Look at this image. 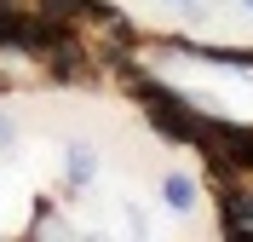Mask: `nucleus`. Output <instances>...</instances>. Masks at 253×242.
<instances>
[{
    "mask_svg": "<svg viewBox=\"0 0 253 242\" xmlns=\"http://www.w3.org/2000/svg\"><path fill=\"white\" fill-rule=\"evenodd\" d=\"M230 225H236V231H253V196H230Z\"/></svg>",
    "mask_w": 253,
    "mask_h": 242,
    "instance_id": "7ed1b4c3",
    "label": "nucleus"
},
{
    "mask_svg": "<svg viewBox=\"0 0 253 242\" xmlns=\"http://www.w3.org/2000/svg\"><path fill=\"white\" fill-rule=\"evenodd\" d=\"M12 145H17V121L0 110V150H12Z\"/></svg>",
    "mask_w": 253,
    "mask_h": 242,
    "instance_id": "20e7f679",
    "label": "nucleus"
},
{
    "mask_svg": "<svg viewBox=\"0 0 253 242\" xmlns=\"http://www.w3.org/2000/svg\"><path fill=\"white\" fill-rule=\"evenodd\" d=\"M161 196H167L173 213H190V208H196V179H190V173H167V179H161Z\"/></svg>",
    "mask_w": 253,
    "mask_h": 242,
    "instance_id": "f257e3e1",
    "label": "nucleus"
},
{
    "mask_svg": "<svg viewBox=\"0 0 253 242\" xmlns=\"http://www.w3.org/2000/svg\"><path fill=\"white\" fill-rule=\"evenodd\" d=\"M161 6H173V12H190V6H196V0H161Z\"/></svg>",
    "mask_w": 253,
    "mask_h": 242,
    "instance_id": "39448f33",
    "label": "nucleus"
},
{
    "mask_svg": "<svg viewBox=\"0 0 253 242\" xmlns=\"http://www.w3.org/2000/svg\"><path fill=\"white\" fill-rule=\"evenodd\" d=\"M242 6H248V12H253V0H242Z\"/></svg>",
    "mask_w": 253,
    "mask_h": 242,
    "instance_id": "423d86ee",
    "label": "nucleus"
},
{
    "mask_svg": "<svg viewBox=\"0 0 253 242\" xmlns=\"http://www.w3.org/2000/svg\"><path fill=\"white\" fill-rule=\"evenodd\" d=\"M63 167H69V185H92L98 179V156H92V145H69V156H63Z\"/></svg>",
    "mask_w": 253,
    "mask_h": 242,
    "instance_id": "f03ea898",
    "label": "nucleus"
}]
</instances>
